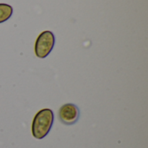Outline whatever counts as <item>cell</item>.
Instances as JSON below:
<instances>
[{"label": "cell", "mask_w": 148, "mask_h": 148, "mask_svg": "<svg viewBox=\"0 0 148 148\" xmlns=\"http://www.w3.org/2000/svg\"><path fill=\"white\" fill-rule=\"evenodd\" d=\"M53 122L54 114L51 109L44 108L38 111L32 121L31 132L33 137L37 140L46 137L52 127Z\"/></svg>", "instance_id": "1"}, {"label": "cell", "mask_w": 148, "mask_h": 148, "mask_svg": "<svg viewBox=\"0 0 148 148\" xmlns=\"http://www.w3.org/2000/svg\"><path fill=\"white\" fill-rule=\"evenodd\" d=\"M55 45V36L49 30L42 31L36 40L35 54L38 58L47 57Z\"/></svg>", "instance_id": "2"}, {"label": "cell", "mask_w": 148, "mask_h": 148, "mask_svg": "<svg viewBox=\"0 0 148 148\" xmlns=\"http://www.w3.org/2000/svg\"><path fill=\"white\" fill-rule=\"evenodd\" d=\"M60 121L65 125L75 124L80 115V111L77 106L72 103H67L61 107L58 112Z\"/></svg>", "instance_id": "3"}, {"label": "cell", "mask_w": 148, "mask_h": 148, "mask_svg": "<svg viewBox=\"0 0 148 148\" xmlns=\"http://www.w3.org/2000/svg\"><path fill=\"white\" fill-rule=\"evenodd\" d=\"M13 8L7 3H0V23L7 21L12 16Z\"/></svg>", "instance_id": "4"}]
</instances>
